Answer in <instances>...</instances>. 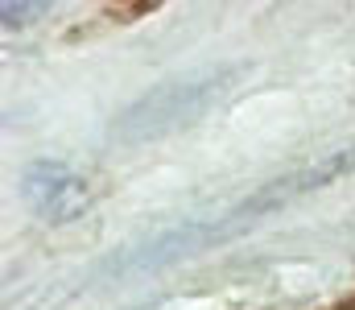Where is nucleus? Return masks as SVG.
Masks as SVG:
<instances>
[{"instance_id":"f257e3e1","label":"nucleus","mask_w":355,"mask_h":310,"mask_svg":"<svg viewBox=\"0 0 355 310\" xmlns=\"http://www.w3.org/2000/svg\"><path fill=\"white\" fill-rule=\"evenodd\" d=\"M352 170H355V145H347V149H339V153H331V157H322V162H314V166L289 170L285 178L261 187L257 195H248L240 207H232L227 215H219V219H211V223H190V227L166 232V236H157V240H149V244H137L132 252L120 257V269H157V265H170V261L190 257V252H198V248H211V244H219V240H232L244 223H252V219H261V215L277 211V207L293 203V199H302V195H310V191H318V187H327V182L352 174Z\"/></svg>"},{"instance_id":"20e7f679","label":"nucleus","mask_w":355,"mask_h":310,"mask_svg":"<svg viewBox=\"0 0 355 310\" xmlns=\"http://www.w3.org/2000/svg\"><path fill=\"white\" fill-rule=\"evenodd\" d=\"M46 12V4H37V0H25V4H17V0H8L4 8H0V21H4V33H12V29H21V25H29V21H37Z\"/></svg>"},{"instance_id":"f03ea898","label":"nucleus","mask_w":355,"mask_h":310,"mask_svg":"<svg viewBox=\"0 0 355 310\" xmlns=\"http://www.w3.org/2000/svg\"><path fill=\"white\" fill-rule=\"evenodd\" d=\"M240 79V67H219V71H202L190 79H170L162 87H153L149 96L128 103L116 120H112V141H162L178 128L194 124L198 116H207L215 103L223 100Z\"/></svg>"},{"instance_id":"7ed1b4c3","label":"nucleus","mask_w":355,"mask_h":310,"mask_svg":"<svg viewBox=\"0 0 355 310\" xmlns=\"http://www.w3.org/2000/svg\"><path fill=\"white\" fill-rule=\"evenodd\" d=\"M21 195L50 223H71L91 207L87 182L62 162H29L21 170Z\"/></svg>"}]
</instances>
